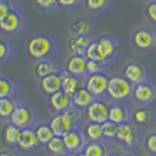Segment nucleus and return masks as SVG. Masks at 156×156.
Here are the masks:
<instances>
[{
	"instance_id": "aec40b11",
	"label": "nucleus",
	"mask_w": 156,
	"mask_h": 156,
	"mask_svg": "<svg viewBox=\"0 0 156 156\" xmlns=\"http://www.w3.org/2000/svg\"><path fill=\"white\" fill-rule=\"evenodd\" d=\"M72 101L75 107L83 109V108H87L94 101V95L88 92L86 87H83V88L79 89L78 92L72 96Z\"/></svg>"
},
{
	"instance_id": "ea45409f",
	"label": "nucleus",
	"mask_w": 156,
	"mask_h": 156,
	"mask_svg": "<svg viewBox=\"0 0 156 156\" xmlns=\"http://www.w3.org/2000/svg\"><path fill=\"white\" fill-rule=\"evenodd\" d=\"M7 55V44L5 42V40L1 39L0 41V59H4Z\"/></svg>"
},
{
	"instance_id": "2f4dec72",
	"label": "nucleus",
	"mask_w": 156,
	"mask_h": 156,
	"mask_svg": "<svg viewBox=\"0 0 156 156\" xmlns=\"http://www.w3.org/2000/svg\"><path fill=\"white\" fill-rule=\"evenodd\" d=\"M86 73H87V74H89V75H94V74H101V73H103L102 62L94 61V60H87Z\"/></svg>"
},
{
	"instance_id": "393cba45",
	"label": "nucleus",
	"mask_w": 156,
	"mask_h": 156,
	"mask_svg": "<svg viewBox=\"0 0 156 156\" xmlns=\"http://www.w3.org/2000/svg\"><path fill=\"white\" fill-rule=\"evenodd\" d=\"M56 70H58V67L53 62L47 61V60H42V61L38 62L37 68H35L37 75L41 79L47 76V75H51V74H55Z\"/></svg>"
},
{
	"instance_id": "a18cd8bd",
	"label": "nucleus",
	"mask_w": 156,
	"mask_h": 156,
	"mask_svg": "<svg viewBox=\"0 0 156 156\" xmlns=\"http://www.w3.org/2000/svg\"><path fill=\"white\" fill-rule=\"evenodd\" d=\"M58 156H69V155H66V154H62V155H58Z\"/></svg>"
},
{
	"instance_id": "9d476101",
	"label": "nucleus",
	"mask_w": 156,
	"mask_h": 156,
	"mask_svg": "<svg viewBox=\"0 0 156 156\" xmlns=\"http://www.w3.org/2000/svg\"><path fill=\"white\" fill-rule=\"evenodd\" d=\"M65 141V146L66 149L70 153H75L79 151L82 148H85V137L82 136V134L78 130H70L69 133L62 136Z\"/></svg>"
},
{
	"instance_id": "423d86ee",
	"label": "nucleus",
	"mask_w": 156,
	"mask_h": 156,
	"mask_svg": "<svg viewBox=\"0 0 156 156\" xmlns=\"http://www.w3.org/2000/svg\"><path fill=\"white\" fill-rule=\"evenodd\" d=\"M59 76L62 82V90L69 96H73L79 89L85 87V82L79 79V76L72 75L68 70H61L59 73Z\"/></svg>"
},
{
	"instance_id": "b1692460",
	"label": "nucleus",
	"mask_w": 156,
	"mask_h": 156,
	"mask_svg": "<svg viewBox=\"0 0 156 156\" xmlns=\"http://www.w3.org/2000/svg\"><path fill=\"white\" fill-rule=\"evenodd\" d=\"M34 130H35V134H37V137L39 140L40 144H47L55 136L49 125L37 126Z\"/></svg>"
},
{
	"instance_id": "58836bf2",
	"label": "nucleus",
	"mask_w": 156,
	"mask_h": 156,
	"mask_svg": "<svg viewBox=\"0 0 156 156\" xmlns=\"http://www.w3.org/2000/svg\"><path fill=\"white\" fill-rule=\"evenodd\" d=\"M147 16L151 21L156 23V1L150 2L147 6Z\"/></svg>"
},
{
	"instance_id": "6e6552de",
	"label": "nucleus",
	"mask_w": 156,
	"mask_h": 156,
	"mask_svg": "<svg viewBox=\"0 0 156 156\" xmlns=\"http://www.w3.org/2000/svg\"><path fill=\"white\" fill-rule=\"evenodd\" d=\"M32 122V112L25 105H16L13 114L11 115V123L19 128H27Z\"/></svg>"
},
{
	"instance_id": "f257e3e1",
	"label": "nucleus",
	"mask_w": 156,
	"mask_h": 156,
	"mask_svg": "<svg viewBox=\"0 0 156 156\" xmlns=\"http://www.w3.org/2000/svg\"><path fill=\"white\" fill-rule=\"evenodd\" d=\"M78 122V115L75 110L67 109L61 113L55 114L49 121V127L52 128L55 136H61L74 130V127Z\"/></svg>"
},
{
	"instance_id": "c03bdc74",
	"label": "nucleus",
	"mask_w": 156,
	"mask_h": 156,
	"mask_svg": "<svg viewBox=\"0 0 156 156\" xmlns=\"http://www.w3.org/2000/svg\"><path fill=\"white\" fill-rule=\"evenodd\" d=\"M109 156H120V155H117V154H110Z\"/></svg>"
},
{
	"instance_id": "a19ab883",
	"label": "nucleus",
	"mask_w": 156,
	"mask_h": 156,
	"mask_svg": "<svg viewBox=\"0 0 156 156\" xmlns=\"http://www.w3.org/2000/svg\"><path fill=\"white\" fill-rule=\"evenodd\" d=\"M58 1H59V5H61L63 7H72L79 2V0H58Z\"/></svg>"
},
{
	"instance_id": "473e14b6",
	"label": "nucleus",
	"mask_w": 156,
	"mask_h": 156,
	"mask_svg": "<svg viewBox=\"0 0 156 156\" xmlns=\"http://www.w3.org/2000/svg\"><path fill=\"white\" fill-rule=\"evenodd\" d=\"M13 92V86L7 79H0V99L2 98H9V95Z\"/></svg>"
},
{
	"instance_id": "9b49d317",
	"label": "nucleus",
	"mask_w": 156,
	"mask_h": 156,
	"mask_svg": "<svg viewBox=\"0 0 156 156\" xmlns=\"http://www.w3.org/2000/svg\"><path fill=\"white\" fill-rule=\"evenodd\" d=\"M133 96L136 101L146 103L154 100L155 98V89L149 83H137L133 88Z\"/></svg>"
},
{
	"instance_id": "7c9ffc66",
	"label": "nucleus",
	"mask_w": 156,
	"mask_h": 156,
	"mask_svg": "<svg viewBox=\"0 0 156 156\" xmlns=\"http://www.w3.org/2000/svg\"><path fill=\"white\" fill-rule=\"evenodd\" d=\"M102 129H103V137L113 139V137H116L119 125L112 122V121H107V122H105L102 125Z\"/></svg>"
},
{
	"instance_id": "72a5a7b5",
	"label": "nucleus",
	"mask_w": 156,
	"mask_h": 156,
	"mask_svg": "<svg viewBox=\"0 0 156 156\" xmlns=\"http://www.w3.org/2000/svg\"><path fill=\"white\" fill-rule=\"evenodd\" d=\"M133 117H134V121L136 123H139V125H146L149 121L150 115H149L147 109H136L134 112Z\"/></svg>"
},
{
	"instance_id": "2eb2a0df",
	"label": "nucleus",
	"mask_w": 156,
	"mask_h": 156,
	"mask_svg": "<svg viewBox=\"0 0 156 156\" xmlns=\"http://www.w3.org/2000/svg\"><path fill=\"white\" fill-rule=\"evenodd\" d=\"M39 140L37 137L35 130L32 128H23L21 129V134L19 137V142L18 146L23 150H31V149L35 148L39 146Z\"/></svg>"
},
{
	"instance_id": "7ed1b4c3",
	"label": "nucleus",
	"mask_w": 156,
	"mask_h": 156,
	"mask_svg": "<svg viewBox=\"0 0 156 156\" xmlns=\"http://www.w3.org/2000/svg\"><path fill=\"white\" fill-rule=\"evenodd\" d=\"M133 88L134 87H132V83L125 76H112L109 78L107 93L110 99L120 101L127 99L133 93Z\"/></svg>"
},
{
	"instance_id": "bb28decb",
	"label": "nucleus",
	"mask_w": 156,
	"mask_h": 156,
	"mask_svg": "<svg viewBox=\"0 0 156 156\" xmlns=\"http://www.w3.org/2000/svg\"><path fill=\"white\" fill-rule=\"evenodd\" d=\"M46 146H47V149L51 153L55 154L56 156L62 155L63 153L67 150L66 146H65V141H63V139L61 136H54L52 140L47 143Z\"/></svg>"
},
{
	"instance_id": "c85d7f7f",
	"label": "nucleus",
	"mask_w": 156,
	"mask_h": 156,
	"mask_svg": "<svg viewBox=\"0 0 156 156\" xmlns=\"http://www.w3.org/2000/svg\"><path fill=\"white\" fill-rule=\"evenodd\" d=\"M14 102L9 98H2L0 99V116L1 117H11L13 112L16 109Z\"/></svg>"
},
{
	"instance_id": "c9c22d12",
	"label": "nucleus",
	"mask_w": 156,
	"mask_h": 156,
	"mask_svg": "<svg viewBox=\"0 0 156 156\" xmlns=\"http://www.w3.org/2000/svg\"><path fill=\"white\" fill-rule=\"evenodd\" d=\"M146 148L148 151L153 153V154H156V134H150L147 136L146 139Z\"/></svg>"
},
{
	"instance_id": "5701e85b",
	"label": "nucleus",
	"mask_w": 156,
	"mask_h": 156,
	"mask_svg": "<svg viewBox=\"0 0 156 156\" xmlns=\"http://www.w3.org/2000/svg\"><path fill=\"white\" fill-rule=\"evenodd\" d=\"M86 136L92 141V142H99L103 137V129L102 125L95 123V122H89L85 128Z\"/></svg>"
},
{
	"instance_id": "dca6fc26",
	"label": "nucleus",
	"mask_w": 156,
	"mask_h": 156,
	"mask_svg": "<svg viewBox=\"0 0 156 156\" xmlns=\"http://www.w3.org/2000/svg\"><path fill=\"white\" fill-rule=\"evenodd\" d=\"M87 58L83 55H72L67 61V70L74 76H81L86 73Z\"/></svg>"
},
{
	"instance_id": "f3484780",
	"label": "nucleus",
	"mask_w": 156,
	"mask_h": 156,
	"mask_svg": "<svg viewBox=\"0 0 156 156\" xmlns=\"http://www.w3.org/2000/svg\"><path fill=\"white\" fill-rule=\"evenodd\" d=\"M133 41L136 47H139L141 49H148L154 46L155 35L147 30H139L134 33Z\"/></svg>"
},
{
	"instance_id": "412c9836",
	"label": "nucleus",
	"mask_w": 156,
	"mask_h": 156,
	"mask_svg": "<svg viewBox=\"0 0 156 156\" xmlns=\"http://www.w3.org/2000/svg\"><path fill=\"white\" fill-rule=\"evenodd\" d=\"M108 121H112L116 125H122L128 121V112L121 105H112L109 107Z\"/></svg>"
},
{
	"instance_id": "f8f14e48",
	"label": "nucleus",
	"mask_w": 156,
	"mask_h": 156,
	"mask_svg": "<svg viewBox=\"0 0 156 156\" xmlns=\"http://www.w3.org/2000/svg\"><path fill=\"white\" fill-rule=\"evenodd\" d=\"M40 87L45 94L52 95V94L62 90V82H61V79L59 76V74L55 73V74H51V75H47V76L41 79Z\"/></svg>"
},
{
	"instance_id": "20e7f679",
	"label": "nucleus",
	"mask_w": 156,
	"mask_h": 156,
	"mask_svg": "<svg viewBox=\"0 0 156 156\" xmlns=\"http://www.w3.org/2000/svg\"><path fill=\"white\" fill-rule=\"evenodd\" d=\"M87 117L90 122H95V123H100L103 125L105 122L108 121V116H109V107L103 101L100 100H94L88 107L86 108Z\"/></svg>"
},
{
	"instance_id": "cd10ccee",
	"label": "nucleus",
	"mask_w": 156,
	"mask_h": 156,
	"mask_svg": "<svg viewBox=\"0 0 156 156\" xmlns=\"http://www.w3.org/2000/svg\"><path fill=\"white\" fill-rule=\"evenodd\" d=\"M72 31L76 35H86L87 37V34L92 31V23L88 20L79 19L72 23Z\"/></svg>"
},
{
	"instance_id": "e433bc0d",
	"label": "nucleus",
	"mask_w": 156,
	"mask_h": 156,
	"mask_svg": "<svg viewBox=\"0 0 156 156\" xmlns=\"http://www.w3.org/2000/svg\"><path fill=\"white\" fill-rule=\"evenodd\" d=\"M13 11H14V8H12L11 4L6 2L5 0H1V2H0V20L4 19V18H6Z\"/></svg>"
},
{
	"instance_id": "49530a36",
	"label": "nucleus",
	"mask_w": 156,
	"mask_h": 156,
	"mask_svg": "<svg viewBox=\"0 0 156 156\" xmlns=\"http://www.w3.org/2000/svg\"><path fill=\"white\" fill-rule=\"evenodd\" d=\"M126 156H133V155H126Z\"/></svg>"
},
{
	"instance_id": "f704fd0d",
	"label": "nucleus",
	"mask_w": 156,
	"mask_h": 156,
	"mask_svg": "<svg viewBox=\"0 0 156 156\" xmlns=\"http://www.w3.org/2000/svg\"><path fill=\"white\" fill-rule=\"evenodd\" d=\"M107 1L108 0H86V5L89 9L98 11V9H102L106 7Z\"/></svg>"
},
{
	"instance_id": "4c0bfd02",
	"label": "nucleus",
	"mask_w": 156,
	"mask_h": 156,
	"mask_svg": "<svg viewBox=\"0 0 156 156\" xmlns=\"http://www.w3.org/2000/svg\"><path fill=\"white\" fill-rule=\"evenodd\" d=\"M37 5L39 7L44 8V9H49V8H53L54 6H56L59 4L58 0H35Z\"/></svg>"
},
{
	"instance_id": "1a4fd4ad",
	"label": "nucleus",
	"mask_w": 156,
	"mask_h": 156,
	"mask_svg": "<svg viewBox=\"0 0 156 156\" xmlns=\"http://www.w3.org/2000/svg\"><path fill=\"white\" fill-rule=\"evenodd\" d=\"M123 76L130 83L137 85V83H142L143 82L144 76H146V72H144V68L141 66L140 63L130 62L125 67Z\"/></svg>"
},
{
	"instance_id": "39448f33",
	"label": "nucleus",
	"mask_w": 156,
	"mask_h": 156,
	"mask_svg": "<svg viewBox=\"0 0 156 156\" xmlns=\"http://www.w3.org/2000/svg\"><path fill=\"white\" fill-rule=\"evenodd\" d=\"M108 82H109V78H107L103 73L94 74V75H89L87 78L86 82H85V87L95 98V96H101L105 93H107Z\"/></svg>"
},
{
	"instance_id": "f03ea898",
	"label": "nucleus",
	"mask_w": 156,
	"mask_h": 156,
	"mask_svg": "<svg viewBox=\"0 0 156 156\" xmlns=\"http://www.w3.org/2000/svg\"><path fill=\"white\" fill-rule=\"evenodd\" d=\"M54 44L46 35H34L27 44V52L33 59L41 60L52 53Z\"/></svg>"
},
{
	"instance_id": "4468645a",
	"label": "nucleus",
	"mask_w": 156,
	"mask_h": 156,
	"mask_svg": "<svg viewBox=\"0 0 156 156\" xmlns=\"http://www.w3.org/2000/svg\"><path fill=\"white\" fill-rule=\"evenodd\" d=\"M49 103H51L52 108L55 112L61 113V112L69 109L70 105L73 103V101H72V96L66 94L63 90H60V92L52 94L49 96Z\"/></svg>"
},
{
	"instance_id": "ddd939ff",
	"label": "nucleus",
	"mask_w": 156,
	"mask_h": 156,
	"mask_svg": "<svg viewBox=\"0 0 156 156\" xmlns=\"http://www.w3.org/2000/svg\"><path fill=\"white\" fill-rule=\"evenodd\" d=\"M98 45H99V49H100V53H101L105 62L112 60L119 51V45L116 41L110 39V38H107V37H103L98 40Z\"/></svg>"
},
{
	"instance_id": "6ab92c4d",
	"label": "nucleus",
	"mask_w": 156,
	"mask_h": 156,
	"mask_svg": "<svg viewBox=\"0 0 156 156\" xmlns=\"http://www.w3.org/2000/svg\"><path fill=\"white\" fill-rule=\"evenodd\" d=\"M89 44L86 35H75L69 40V51L73 55H85Z\"/></svg>"
},
{
	"instance_id": "79ce46f5",
	"label": "nucleus",
	"mask_w": 156,
	"mask_h": 156,
	"mask_svg": "<svg viewBox=\"0 0 156 156\" xmlns=\"http://www.w3.org/2000/svg\"><path fill=\"white\" fill-rule=\"evenodd\" d=\"M0 156H14L12 153H8V151H2L1 154H0Z\"/></svg>"
},
{
	"instance_id": "a211bd4d",
	"label": "nucleus",
	"mask_w": 156,
	"mask_h": 156,
	"mask_svg": "<svg viewBox=\"0 0 156 156\" xmlns=\"http://www.w3.org/2000/svg\"><path fill=\"white\" fill-rule=\"evenodd\" d=\"M21 26V18L16 13V11L11 12L6 18L0 20V27L4 32L7 33H13L18 31Z\"/></svg>"
},
{
	"instance_id": "a878e982",
	"label": "nucleus",
	"mask_w": 156,
	"mask_h": 156,
	"mask_svg": "<svg viewBox=\"0 0 156 156\" xmlns=\"http://www.w3.org/2000/svg\"><path fill=\"white\" fill-rule=\"evenodd\" d=\"M86 156H107V149L100 142H90L83 148Z\"/></svg>"
},
{
	"instance_id": "0eeeda50",
	"label": "nucleus",
	"mask_w": 156,
	"mask_h": 156,
	"mask_svg": "<svg viewBox=\"0 0 156 156\" xmlns=\"http://www.w3.org/2000/svg\"><path fill=\"white\" fill-rule=\"evenodd\" d=\"M116 139L121 142H123L126 146L133 147L137 141V128H136V126L134 123H129V122L119 125Z\"/></svg>"
},
{
	"instance_id": "37998d69",
	"label": "nucleus",
	"mask_w": 156,
	"mask_h": 156,
	"mask_svg": "<svg viewBox=\"0 0 156 156\" xmlns=\"http://www.w3.org/2000/svg\"><path fill=\"white\" fill-rule=\"evenodd\" d=\"M75 156H86V155H85V154H83V151H82V153H78Z\"/></svg>"
},
{
	"instance_id": "c756f323",
	"label": "nucleus",
	"mask_w": 156,
	"mask_h": 156,
	"mask_svg": "<svg viewBox=\"0 0 156 156\" xmlns=\"http://www.w3.org/2000/svg\"><path fill=\"white\" fill-rule=\"evenodd\" d=\"M85 56L87 58V60H94V61H99V62H105L101 53H100V49H99L98 41H93V42L89 44Z\"/></svg>"
},
{
	"instance_id": "4be33fe9",
	"label": "nucleus",
	"mask_w": 156,
	"mask_h": 156,
	"mask_svg": "<svg viewBox=\"0 0 156 156\" xmlns=\"http://www.w3.org/2000/svg\"><path fill=\"white\" fill-rule=\"evenodd\" d=\"M21 134V128L14 125H7L4 129V140L7 144H18Z\"/></svg>"
}]
</instances>
